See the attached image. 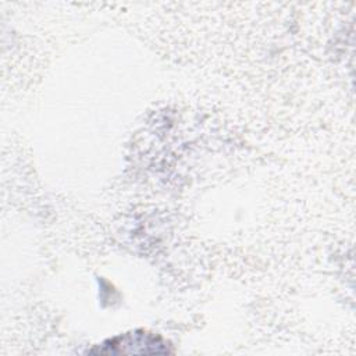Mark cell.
<instances>
[{
  "label": "cell",
  "mask_w": 356,
  "mask_h": 356,
  "mask_svg": "<svg viewBox=\"0 0 356 356\" xmlns=\"http://www.w3.org/2000/svg\"><path fill=\"white\" fill-rule=\"evenodd\" d=\"M99 353H135V355H150V353H168L167 343L147 332H131L122 337L113 338L106 342Z\"/></svg>",
  "instance_id": "cell-1"
}]
</instances>
